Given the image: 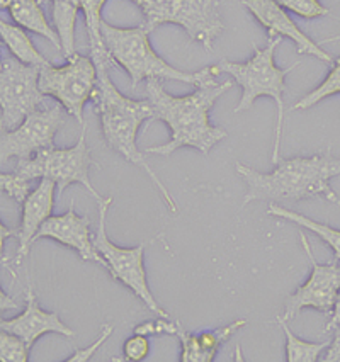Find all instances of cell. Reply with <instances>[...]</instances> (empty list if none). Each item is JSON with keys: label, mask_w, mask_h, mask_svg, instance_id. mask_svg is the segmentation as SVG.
Masks as SVG:
<instances>
[{"label": "cell", "mask_w": 340, "mask_h": 362, "mask_svg": "<svg viewBox=\"0 0 340 362\" xmlns=\"http://www.w3.org/2000/svg\"><path fill=\"white\" fill-rule=\"evenodd\" d=\"M0 35H2V43L9 48L11 54H14L18 60L35 66H46L49 63L35 48L29 36L24 33V28L12 26L6 21H0Z\"/></svg>", "instance_id": "19"}, {"label": "cell", "mask_w": 340, "mask_h": 362, "mask_svg": "<svg viewBox=\"0 0 340 362\" xmlns=\"http://www.w3.org/2000/svg\"><path fill=\"white\" fill-rule=\"evenodd\" d=\"M41 238L57 240L61 245L77 252L82 260H89L107 269L106 259L99 254L90 237V220L87 216H77L74 208L60 216H49L37 230L35 242Z\"/></svg>", "instance_id": "14"}, {"label": "cell", "mask_w": 340, "mask_h": 362, "mask_svg": "<svg viewBox=\"0 0 340 362\" xmlns=\"http://www.w3.org/2000/svg\"><path fill=\"white\" fill-rule=\"evenodd\" d=\"M2 330L20 337L29 347H33L37 339L45 334H60L63 337H75V332L61 322L60 315L54 311H45L40 308L36 294L28 289L26 308L19 317L0 322Z\"/></svg>", "instance_id": "15"}, {"label": "cell", "mask_w": 340, "mask_h": 362, "mask_svg": "<svg viewBox=\"0 0 340 362\" xmlns=\"http://www.w3.org/2000/svg\"><path fill=\"white\" fill-rule=\"evenodd\" d=\"M337 94H340V58L335 60L330 74L327 75L325 80H323L320 86L315 88V90L310 92V94H306L305 98L298 100L293 109H295V111H305V109L313 107L315 104H318L320 100Z\"/></svg>", "instance_id": "23"}, {"label": "cell", "mask_w": 340, "mask_h": 362, "mask_svg": "<svg viewBox=\"0 0 340 362\" xmlns=\"http://www.w3.org/2000/svg\"><path fill=\"white\" fill-rule=\"evenodd\" d=\"M98 204H99V226L92 240H94V245L99 250V254L106 259L107 271L111 272L112 279L121 281L124 286H128V288L145 303L146 308L152 310L157 317L170 318L169 315L160 308V305H158L157 300L153 298L152 291H150L148 281H146L145 265H143L145 248L148 247L150 243L157 242V238L148 240V242L140 243V245L133 248H121L115 245V243L107 238V233H106V218H107L109 206L112 204V197L111 196L104 197V199Z\"/></svg>", "instance_id": "8"}, {"label": "cell", "mask_w": 340, "mask_h": 362, "mask_svg": "<svg viewBox=\"0 0 340 362\" xmlns=\"http://www.w3.org/2000/svg\"><path fill=\"white\" fill-rule=\"evenodd\" d=\"M111 334H112V327L111 325H104L102 332H100V335L98 337V339H95L94 344H90L89 347H86V349H78V351H75L74 356H70L66 361H69V362H87L92 356H94V352L98 351L100 345L106 342Z\"/></svg>", "instance_id": "28"}, {"label": "cell", "mask_w": 340, "mask_h": 362, "mask_svg": "<svg viewBox=\"0 0 340 362\" xmlns=\"http://www.w3.org/2000/svg\"><path fill=\"white\" fill-rule=\"evenodd\" d=\"M100 35L112 62L119 63L128 71L133 88L143 78H167L196 86L206 74V69L191 74L169 65L152 49L148 40L150 33L143 26L116 28L102 19Z\"/></svg>", "instance_id": "6"}, {"label": "cell", "mask_w": 340, "mask_h": 362, "mask_svg": "<svg viewBox=\"0 0 340 362\" xmlns=\"http://www.w3.org/2000/svg\"><path fill=\"white\" fill-rule=\"evenodd\" d=\"M325 362H340V327L334 328V340H332L325 356L322 357Z\"/></svg>", "instance_id": "29"}, {"label": "cell", "mask_w": 340, "mask_h": 362, "mask_svg": "<svg viewBox=\"0 0 340 362\" xmlns=\"http://www.w3.org/2000/svg\"><path fill=\"white\" fill-rule=\"evenodd\" d=\"M218 75L220 71L216 65L206 66V74L196 83V90L182 98L169 94L158 78L146 80V94L153 107V119L169 126L170 140L163 145L150 146L145 153L165 157L182 146H191L208 155L216 143L228 136L223 128L209 123V111L218 98L233 86V82H216Z\"/></svg>", "instance_id": "1"}, {"label": "cell", "mask_w": 340, "mask_h": 362, "mask_svg": "<svg viewBox=\"0 0 340 362\" xmlns=\"http://www.w3.org/2000/svg\"><path fill=\"white\" fill-rule=\"evenodd\" d=\"M66 2L74 4L78 7L83 14H86L87 24V35H89V46H100L104 45L102 35H100V11H102L104 4L107 0H66Z\"/></svg>", "instance_id": "24"}, {"label": "cell", "mask_w": 340, "mask_h": 362, "mask_svg": "<svg viewBox=\"0 0 340 362\" xmlns=\"http://www.w3.org/2000/svg\"><path fill=\"white\" fill-rule=\"evenodd\" d=\"M337 327H340V291L337 293V298H335L334 308H332L330 320H329V323H327L325 332L334 330V328H337Z\"/></svg>", "instance_id": "30"}, {"label": "cell", "mask_w": 340, "mask_h": 362, "mask_svg": "<svg viewBox=\"0 0 340 362\" xmlns=\"http://www.w3.org/2000/svg\"><path fill=\"white\" fill-rule=\"evenodd\" d=\"M92 165H94V160L90 157V148L86 141V124H83L81 138L74 146L65 150H58L53 146V148L37 151L29 158L19 160L14 174H0V187L12 199L24 203L33 191L31 180L46 177L57 182L58 191H65L70 184H82L89 191V194L100 203L104 197L95 191L89 179Z\"/></svg>", "instance_id": "4"}, {"label": "cell", "mask_w": 340, "mask_h": 362, "mask_svg": "<svg viewBox=\"0 0 340 362\" xmlns=\"http://www.w3.org/2000/svg\"><path fill=\"white\" fill-rule=\"evenodd\" d=\"M267 214H271V216H276V218H283V220H288V221H293L296 223V225L303 226L308 231H313L315 235H318L323 242L329 245L332 250H334L335 260H340V230H335L332 228L329 225H323V223H318L312 220V218H306L305 214H300L296 211H291V209L284 208V206H279L276 203L269 204L267 208Z\"/></svg>", "instance_id": "20"}, {"label": "cell", "mask_w": 340, "mask_h": 362, "mask_svg": "<svg viewBox=\"0 0 340 362\" xmlns=\"http://www.w3.org/2000/svg\"><path fill=\"white\" fill-rule=\"evenodd\" d=\"M237 174L245 180L247 194L243 204L250 201H303L308 197H325L340 208V197L332 191L330 179L340 175V158L330 153L315 157L279 158L271 174L237 163Z\"/></svg>", "instance_id": "3"}, {"label": "cell", "mask_w": 340, "mask_h": 362, "mask_svg": "<svg viewBox=\"0 0 340 362\" xmlns=\"http://www.w3.org/2000/svg\"><path fill=\"white\" fill-rule=\"evenodd\" d=\"M278 323L283 328L284 337H286V361L288 362H317L320 359V354L329 347V342H306V340L298 339L289 330L284 320L278 318Z\"/></svg>", "instance_id": "22"}, {"label": "cell", "mask_w": 340, "mask_h": 362, "mask_svg": "<svg viewBox=\"0 0 340 362\" xmlns=\"http://www.w3.org/2000/svg\"><path fill=\"white\" fill-rule=\"evenodd\" d=\"M90 57L95 66H98V83H95V90L90 100L94 103L95 112L99 115L104 140L124 160L145 170L152 179V182L157 186L167 208L172 213H177V204H175V199L172 197L170 191H167L162 180L148 167L143 153L136 146V136L140 126L146 119H153L152 104H150L148 99L133 100L126 98L115 87V83L109 78V69L115 65V62L109 57L106 46H90Z\"/></svg>", "instance_id": "2"}, {"label": "cell", "mask_w": 340, "mask_h": 362, "mask_svg": "<svg viewBox=\"0 0 340 362\" xmlns=\"http://www.w3.org/2000/svg\"><path fill=\"white\" fill-rule=\"evenodd\" d=\"M57 189V182L45 177L23 203V218H20L19 228L16 230V237L19 240L18 259H23L29 254L37 230L52 216Z\"/></svg>", "instance_id": "16"}, {"label": "cell", "mask_w": 340, "mask_h": 362, "mask_svg": "<svg viewBox=\"0 0 340 362\" xmlns=\"http://www.w3.org/2000/svg\"><path fill=\"white\" fill-rule=\"evenodd\" d=\"M300 238L301 243H303L306 257L312 262V274H310L308 281L301 288H298L286 300V308H284V315L281 317V320H284V322L295 318L303 308H315L330 315L332 308H334L335 298H337V293L340 291L339 260L334 259V262L325 265L318 264L303 231L300 233Z\"/></svg>", "instance_id": "12"}, {"label": "cell", "mask_w": 340, "mask_h": 362, "mask_svg": "<svg viewBox=\"0 0 340 362\" xmlns=\"http://www.w3.org/2000/svg\"><path fill=\"white\" fill-rule=\"evenodd\" d=\"M41 66L23 63L14 54L2 58L0 69V126L11 132L26 119L40 104L45 103V94L40 90Z\"/></svg>", "instance_id": "10"}, {"label": "cell", "mask_w": 340, "mask_h": 362, "mask_svg": "<svg viewBox=\"0 0 340 362\" xmlns=\"http://www.w3.org/2000/svg\"><path fill=\"white\" fill-rule=\"evenodd\" d=\"M281 43L279 36L269 37L266 48H255L254 54L249 62L235 63L230 60H221L216 65L220 74H228L235 78L238 86H242L243 94L240 103H238L235 112H243L254 106V103L260 95H269L276 100L278 106V116H276V129H274V150H272V163L279 162V143L281 133H283V119H284V100L283 94L286 90V75L295 66L300 65L296 62L291 69L281 70L274 63V53Z\"/></svg>", "instance_id": "5"}, {"label": "cell", "mask_w": 340, "mask_h": 362, "mask_svg": "<svg viewBox=\"0 0 340 362\" xmlns=\"http://www.w3.org/2000/svg\"><path fill=\"white\" fill-rule=\"evenodd\" d=\"M0 6H2V9L9 11L18 26L46 37L54 48L61 52L60 37L46 21L40 7V0H0Z\"/></svg>", "instance_id": "18"}, {"label": "cell", "mask_w": 340, "mask_h": 362, "mask_svg": "<svg viewBox=\"0 0 340 362\" xmlns=\"http://www.w3.org/2000/svg\"><path fill=\"white\" fill-rule=\"evenodd\" d=\"M283 9L291 11L293 14L300 16L305 19L325 18L330 14V11L325 6H322L320 0H276Z\"/></svg>", "instance_id": "26"}, {"label": "cell", "mask_w": 340, "mask_h": 362, "mask_svg": "<svg viewBox=\"0 0 340 362\" xmlns=\"http://www.w3.org/2000/svg\"><path fill=\"white\" fill-rule=\"evenodd\" d=\"M150 352V342L148 337L146 335H140L134 334L133 337H129L123 345V357H115L112 361H131V362H140L143 361Z\"/></svg>", "instance_id": "27"}, {"label": "cell", "mask_w": 340, "mask_h": 362, "mask_svg": "<svg viewBox=\"0 0 340 362\" xmlns=\"http://www.w3.org/2000/svg\"><path fill=\"white\" fill-rule=\"evenodd\" d=\"M98 66L92 57L75 53L66 60V65H46L40 70V90L52 95L65 107L69 115L83 126V106L95 90Z\"/></svg>", "instance_id": "9"}, {"label": "cell", "mask_w": 340, "mask_h": 362, "mask_svg": "<svg viewBox=\"0 0 340 362\" xmlns=\"http://www.w3.org/2000/svg\"><path fill=\"white\" fill-rule=\"evenodd\" d=\"M247 325V320H235L230 325L216 328L213 332H201V334H189L184 327L177 323L175 337L179 339L180 347V362H211L216 357L218 349L226 340L232 339L237 330Z\"/></svg>", "instance_id": "17"}, {"label": "cell", "mask_w": 340, "mask_h": 362, "mask_svg": "<svg viewBox=\"0 0 340 362\" xmlns=\"http://www.w3.org/2000/svg\"><path fill=\"white\" fill-rule=\"evenodd\" d=\"M52 2L54 31L60 37L63 57L69 60L75 54V24H77V12L81 9L66 0H52Z\"/></svg>", "instance_id": "21"}, {"label": "cell", "mask_w": 340, "mask_h": 362, "mask_svg": "<svg viewBox=\"0 0 340 362\" xmlns=\"http://www.w3.org/2000/svg\"><path fill=\"white\" fill-rule=\"evenodd\" d=\"M143 14V26L152 33L162 24L184 28L194 43L211 52L223 33L220 0H131Z\"/></svg>", "instance_id": "7"}, {"label": "cell", "mask_w": 340, "mask_h": 362, "mask_svg": "<svg viewBox=\"0 0 340 362\" xmlns=\"http://www.w3.org/2000/svg\"><path fill=\"white\" fill-rule=\"evenodd\" d=\"M31 347L11 332H0V359L2 362H26Z\"/></svg>", "instance_id": "25"}, {"label": "cell", "mask_w": 340, "mask_h": 362, "mask_svg": "<svg viewBox=\"0 0 340 362\" xmlns=\"http://www.w3.org/2000/svg\"><path fill=\"white\" fill-rule=\"evenodd\" d=\"M242 4L267 29L269 37H289L296 45L298 54H310V57L318 58L325 63H332V65L337 60L325 49H322V46L315 43L312 37L306 36L276 0H242Z\"/></svg>", "instance_id": "13"}, {"label": "cell", "mask_w": 340, "mask_h": 362, "mask_svg": "<svg viewBox=\"0 0 340 362\" xmlns=\"http://www.w3.org/2000/svg\"><path fill=\"white\" fill-rule=\"evenodd\" d=\"M61 104L57 106L35 109L16 129L4 132L0 138V160L16 157L24 160L33 157L41 150L53 148L54 134L65 124V111Z\"/></svg>", "instance_id": "11"}]
</instances>
